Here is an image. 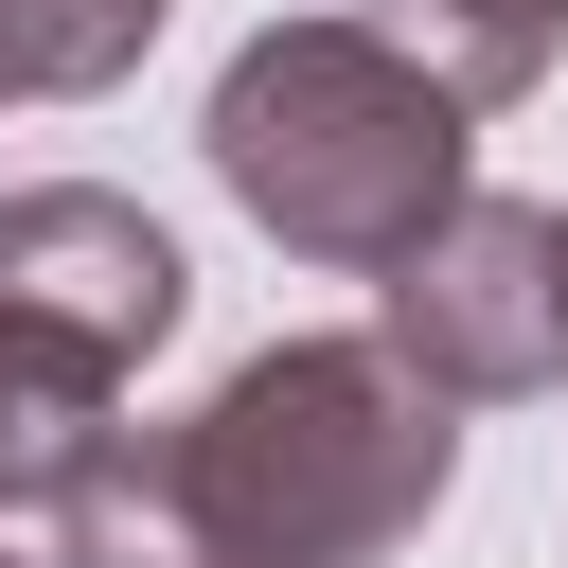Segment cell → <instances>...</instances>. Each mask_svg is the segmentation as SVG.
Here are the masks:
<instances>
[{
	"label": "cell",
	"instance_id": "obj_1",
	"mask_svg": "<svg viewBox=\"0 0 568 568\" xmlns=\"http://www.w3.org/2000/svg\"><path fill=\"white\" fill-rule=\"evenodd\" d=\"M142 462H160L195 568H373L444 515L462 408L390 337H266L178 426H142Z\"/></svg>",
	"mask_w": 568,
	"mask_h": 568
},
{
	"label": "cell",
	"instance_id": "obj_2",
	"mask_svg": "<svg viewBox=\"0 0 568 568\" xmlns=\"http://www.w3.org/2000/svg\"><path fill=\"white\" fill-rule=\"evenodd\" d=\"M213 178H231V213L266 231V248H302V266H355V284H390L479 178H462V106L373 36V18H266L231 71H213Z\"/></svg>",
	"mask_w": 568,
	"mask_h": 568
},
{
	"label": "cell",
	"instance_id": "obj_3",
	"mask_svg": "<svg viewBox=\"0 0 568 568\" xmlns=\"http://www.w3.org/2000/svg\"><path fill=\"white\" fill-rule=\"evenodd\" d=\"M444 408H497V390H550L568 373V248L532 195H462L408 266H390V320H373Z\"/></svg>",
	"mask_w": 568,
	"mask_h": 568
},
{
	"label": "cell",
	"instance_id": "obj_4",
	"mask_svg": "<svg viewBox=\"0 0 568 568\" xmlns=\"http://www.w3.org/2000/svg\"><path fill=\"white\" fill-rule=\"evenodd\" d=\"M178 302H195V266H178V231L142 195H106V178H18L0 195V320L89 355L106 390L178 337Z\"/></svg>",
	"mask_w": 568,
	"mask_h": 568
},
{
	"label": "cell",
	"instance_id": "obj_5",
	"mask_svg": "<svg viewBox=\"0 0 568 568\" xmlns=\"http://www.w3.org/2000/svg\"><path fill=\"white\" fill-rule=\"evenodd\" d=\"M124 444V390L89 373V355H53V337H18L0 320V550H36L53 568V515L89 497V462Z\"/></svg>",
	"mask_w": 568,
	"mask_h": 568
},
{
	"label": "cell",
	"instance_id": "obj_6",
	"mask_svg": "<svg viewBox=\"0 0 568 568\" xmlns=\"http://www.w3.org/2000/svg\"><path fill=\"white\" fill-rule=\"evenodd\" d=\"M373 36L479 124V106H515V89H550V53H568V0H373Z\"/></svg>",
	"mask_w": 568,
	"mask_h": 568
},
{
	"label": "cell",
	"instance_id": "obj_7",
	"mask_svg": "<svg viewBox=\"0 0 568 568\" xmlns=\"http://www.w3.org/2000/svg\"><path fill=\"white\" fill-rule=\"evenodd\" d=\"M178 0H0V106H89L160 53Z\"/></svg>",
	"mask_w": 568,
	"mask_h": 568
},
{
	"label": "cell",
	"instance_id": "obj_8",
	"mask_svg": "<svg viewBox=\"0 0 568 568\" xmlns=\"http://www.w3.org/2000/svg\"><path fill=\"white\" fill-rule=\"evenodd\" d=\"M0 568H36V550H0Z\"/></svg>",
	"mask_w": 568,
	"mask_h": 568
},
{
	"label": "cell",
	"instance_id": "obj_9",
	"mask_svg": "<svg viewBox=\"0 0 568 568\" xmlns=\"http://www.w3.org/2000/svg\"><path fill=\"white\" fill-rule=\"evenodd\" d=\"M550 248H568V213H550Z\"/></svg>",
	"mask_w": 568,
	"mask_h": 568
}]
</instances>
